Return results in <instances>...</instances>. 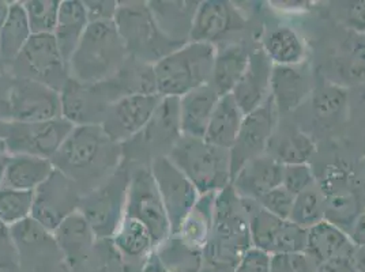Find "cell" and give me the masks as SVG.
Here are the masks:
<instances>
[{
    "instance_id": "cell-1",
    "label": "cell",
    "mask_w": 365,
    "mask_h": 272,
    "mask_svg": "<svg viewBox=\"0 0 365 272\" xmlns=\"http://www.w3.org/2000/svg\"><path fill=\"white\" fill-rule=\"evenodd\" d=\"M51 161L86 194L122 167L123 145L113 142L101 125L74 127Z\"/></svg>"
},
{
    "instance_id": "cell-2",
    "label": "cell",
    "mask_w": 365,
    "mask_h": 272,
    "mask_svg": "<svg viewBox=\"0 0 365 272\" xmlns=\"http://www.w3.org/2000/svg\"><path fill=\"white\" fill-rule=\"evenodd\" d=\"M248 216L242 197L228 185L215 197L212 234L202 251L200 272H233L251 248Z\"/></svg>"
},
{
    "instance_id": "cell-3",
    "label": "cell",
    "mask_w": 365,
    "mask_h": 272,
    "mask_svg": "<svg viewBox=\"0 0 365 272\" xmlns=\"http://www.w3.org/2000/svg\"><path fill=\"white\" fill-rule=\"evenodd\" d=\"M127 59L115 22H91L68 61V73L78 82L98 83L116 75Z\"/></svg>"
},
{
    "instance_id": "cell-4",
    "label": "cell",
    "mask_w": 365,
    "mask_h": 272,
    "mask_svg": "<svg viewBox=\"0 0 365 272\" xmlns=\"http://www.w3.org/2000/svg\"><path fill=\"white\" fill-rule=\"evenodd\" d=\"M215 46L205 43H187L155 63L157 93L161 97L180 98L210 82Z\"/></svg>"
},
{
    "instance_id": "cell-5",
    "label": "cell",
    "mask_w": 365,
    "mask_h": 272,
    "mask_svg": "<svg viewBox=\"0 0 365 272\" xmlns=\"http://www.w3.org/2000/svg\"><path fill=\"white\" fill-rule=\"evenodd\" d=\"M168 158L195 185L200 195L218 194L230 185V154L205 139L182 136Z\"/></svg>"
},
{
    "instance_id": "cell-6",
    "label": "cell",
    "mask_w": 365,
    "mask_h": 272,
    "mask_svg": "<svg viewBox=\"0 0 365 272\" xmlns=\"http://www.w3.org/2000/svg\"><path fill=\"white\" fill-rule=\"evenodd\" d=\"M115 25L120 34L128 58L154 66L180 48L170 41L157 26L148 1H119Z\"/></svg>"
},
{
    "instance_id": "cell-7",
    "label": "cell",
    "mask_w": 365,
    "mask_h": 272,
    "mask_svg": "<svg viewBox=\"0 0 365 272\" xmlns=\"http://www.w3.org/2000/svg\"><path fill=\"white\" fill-rule=\"evenodd\" d=\"M130 169L122 165L109 179L83 194L79 211L91 224L97 240H112L125 215Z\"/></svg>"
},
{
    "instance_id": "cell-8",
    "label": "cell",
    "mask_w": 365,
    "mask_h": 272,
    "mask_svg": "<svg viewBox=\"0 0 365 272\" xmlns=\"http://www.w3.org/2000/svg\"><path fill=\"white\" fill-rule=\"evenodd\" d=\"M326 204V221L351 234L365 203V180L350 167H327L318 179Z\"/></svg>"
},
{
    "instance_id": "cell-9",
    "label": "cell",
    "mask_w": 365,
    "mask_h": 272,
    "mask_svg": "<svg viewBox=\"0 0 365 272\" xmlns=\"http://www.w3.org/2000/svg\"><path fill=\"white\" fill-rule=\"evenodd\" d=\"M9 74L44 83L58 91L63 90L70 80L68 64L64 61L53 34H33L9 66Z\"/></svg>"
},
{
    "instance_id": "cell-10",
    "label": "cell",
    "mask_w": 365,
    "mask_h": 272,
    "mask_svg": "<svg viewBox=\"0 0 365 272\" xmlns=\"http://www.w3.org/2000/svg\"><path fill=\"white\" fill-rule=\"evenodd\" d=\"M180 137L179 98L163 97L146 127L123 145L124 159L130 157L142 165V158H146V165H149L154 158L168 155Z\"/></svg>"
},
{
    "instance_id": "cell-11",
    "label": "cell",
    "mask_w": 365,
    "mask_h": 272,
    "mask_svg": "<svg viewBox=\"0 0 365 272\" xmlns=\"http://www.w3.org/2000/svg\"><path fill=\"white\" fill-rule=\"evenodd\" d=\"M61 97V116L81 127L101 125L108 109L124 95L112 78L98 83H82L70 78Z\"/></svg>"
},
{
    "instance_id": "cell-12",
    "label": "cell",
    "mask_w": 365,
    "mask_h": 272,
    "mask_svg": "<svg viewBox=\"0 0 365 272\" xmlns=\"http://www.w3.org/2000/svg\"><path fill=\"white\" fill-rule=\"evenodd\" d=\"M125 216L135 218L149 229L154 246L165 241L172 234L167 211L149 165L138 164L134 169H130Z\"/></svg>"
},
{
    "instance_id": "cell-13",
    "label": "cell",
    "mask_w": 365,
    "mask_h": 272,
    "mask_svg": "<svg viewBox=\"0 0 365 272\" xmlns=\"http://www.w3.org/2000/svg\"><path fill=\"white\" fill-rule=\"evenodd\" d=\"M82 195L76 182L55 169L33 192L31 218L53 233L66 218L79 210Z\"/></svg>"
},
{
    "instance_id": "cell-14",
    "label": "cell",
    "mask_w": 365,
    "mask_h": 272,
    "mask_svg": "<svg viewBox=\"0 0 365 272\" xmlns=\"http://www.w3.org/2000/svg\"><path fill=\"white\" fill-rule=\"evenodd\" d=\"M73 130L74 125L64 117L40 122L10 121L4 143L11 155L24 154L52 159Z\"/></svg>"
},
{
    "instance_id": "cell-15",
    "label": "cell",
    "mask_w": 365,
    "mask_h": 272,
    "mask_svg": "<svg viewBox=\"0 0 365 272\" xmlns=\"http://www.w3.org/2000/svg\"><path fill=\"white\" fill-rule=\"evenodd\" d=\"M153 179L167 211L172 234H176L184 218L198 202L200 194L182 170L167 155L157 157L149 164Z\"/></svg>"
},
{
    "instance_id": "cell-16",
    "label": "cell",
    "mask_w": 365,
    "mask_h": 272,
    "mask_svg": "<svg viewBox=\"0 0 365 272\" xmlns=\"http://www.w3.org/2000/svg\"><path fill=\"white\" fill-rule=\"evenodd\" d=\"M278 120L279 116L272 97L245 115L237 137L229 150L232 179L248 161L266 154Z\"/></svg>"
},
{
    "instance_id": "cell-17",
    "label": "cell",
    "mask_w": 365,
    "mask_h": 272,
    "mask_svg": "<svg viewBox=\"0 0 365 272\" xmlns=\"http://www.w3.org/2000/svg\"><path fill=\"white\" fill-rule=\"evenodd\" d=\"M61 116V91L44 83L14 78L10 95V121L40 122Z\"/></svg>"
},
{
    "instance_id": "cell-18",
    "label": "cell",
    "mask_w": 365,
    "mask_h": 272,
    "mask_svg": "<svg viewBox=\"0 0 365 272\" xmlns=\"http://www.w3.org/2000/svg\"><path fill=\"white\" fill-rule=\"evenodd\" d=\"M160 94H130L108 109L101 127L113 142L124 145L134 139L152 119L161 101Z\"/></svg>"
},
{
    "instance_id": "cell-19",
    "label": "cell",
    "mask_w": 365,
    "mask_h": 272,
    "mask_svg": "<svg viewBox=\"0 0 365 272\" xmlns=\"http://www.w3.org/2000/svg\"><path fill=\"white\" fill-rule=\"evenodd\" d=\"M247 19L225 0H205L199 3L190 41L214 46L225 43L229 34L245 29Z\"/></svg>"
},
{
    "instance_id": "cell-20",
    "label": "cell",
    "mask_w": 365,
    "mask_h": 272,
    "mask_svg": "<svg viewBox=\"0 0 365 272\" xmlns=\"http://www.w3.org/2000/svg\"><path fill=\"white\" fill-rule=\"evenodd\" d=\"M314 90V74L305 61L296 66H274L270 97L279 119L299 109L311 98Z\"/></svg>"
},
{
    "instance_id": "cell-21",
    "label": "cell",
    "mask_w": 365,
    "mask_h": 272,
    "mask_svg": "<svg viewBox=\"0 0 365 272\" xmlns=\"http://www.w3.org/2000/svg\"><path fill=\"white\" fill-rule=\"evenodd\" d=\"M273 67L262 48L251 51L243 76L230 93L245 115L255 110L270 97Z\"/></svg>"
},
{
    "instance_id": "cell-22",
    "label": "cell",
    "mask_w": 365,
    "mask_h": 272,
    "mask_svg": "<svg viewBox=\"0 0 365 272\" xmlns=\"http://www.w3.org/2000/svg\"><path fill=\"white\" fill-rule=\"evenodd\" d=\"M317 152L315 140L297 124L281 117L269 142L266 154L281 165L309 164Z\"/></svg>"
},
{
    "instance_id": "cell-23",
    "label": "cell",
    "mask_w": 365,
    "mask_h": 272,
    "mask_svg": "<svg viewBox=\"0 0 365 272\" xmlns=\"http://www.w3.org/2000/svg\"><path fill=\"white\" fill-rule=\"evenodd\" d=\"M282 170L284 165L263 154L243 165L233 176L230 185L239 197L258 200L282 184Z\"/></svg>"
},
{
    "instance_id": "cell-24",
    "label": "cell",
    "mask_w": 365,
    "mask_h": 272,
    "mask_svg": "<svg viewBox=\"0 0 365 272\" xmlns=\"http://www.w3.org/2000/svg\"><path fill=\"white\" fill-rule=\"evenodd\" d=\"M199 3L194 0H150L148 6L160 31L170 41L184 46L190 43Z\"/></svg>"
},
{
    "instance_id": "cell-25",
    "label": "cell",
    "mask_w": 365,
    "mask_h": 272,
    "mask_svg": "<svg viewBox=\"0 0 365 272\" xmlns=\"http://www.w3.org/2000/svg\"><path fill=\"white\" fill-rule=\"evenodd\" d=\"M304 253L319 266L336 257H357L359 248L346 231L324 219L307 230Z\"/></svg>"
},
{
    "instance_id": "cell-26",
    "label": "cell",
    "mask_w": 365,
    "mask_h": 272,
    "mask_svg": "<svg viewBox=\"0 0 365 272\" xmlns=\"http://www.w3.org/2000/svg\"><path fill=\"white\" fill-rule=\"evenodd\" d=\"M220 95L207 83L179 98L180 132L184 137L205 139Z\"/></svg>"
},
{
    "instance_id": "cell-27",
    "label": "cell",
    "mask_w": 365,
    "mask_h": 272,
    "mask_svg": "<svg viewBox=\"0 0 365 272\" xmlns=\"http://www.w3.org/2000/svg\"><path fill=\"white\" fill-rule=\"evenodd\" d=\"M213 73L209 85L222 97L230 94L248 66L252 49L240 43H224L215 46Z\"/></svg>"
},
{
    "instance_id": "cell-28",
    "label": "cell",
    "mask_w": 365,
    "mask_h": 272,
    "mask_svg": "<svg viewBox=\"0 0 365 272\" xmlns=\"http://www.w3.org/2000/svg\"><path fill=\"white\" fill-rule=\"evenodd\" d=\"M52 236L63 256L73 267L89 256L94 242L97 241L91 224L79 210L66 218Z\"/></svg>"
},
{
    "instance_id": "cell-29",
    "label": "cell",
    "mask_w": 365,
    "mask_h": 272,
    "mask_svg": "<svg viewBox=\"0 0 365 272\" xmlns=\"http://www.w3.org/2000/svg\"><path fill=\"white\" fill-rule=\"evenodd\" d=\"M314 120L323 128H334L348 119L349 91L339 83L327 82L315 88L311 95Z\"/></svg>"
},
{
    "instance_id": "cell-30",
    "label": "cell",
    "mask_w": 365,
    "mask_h": 272,
    "mask_svg": "<svg viewBox=\"0 0 365 272\" xmlns=\"http://www.w3.org/2000/svg\"><path fill=\"white\" fill-rule=\"evenodd\" d=\"M89 26V18L83 1L61 0L58 23L53 31L56 44L66 63L71 59Z\"/></svg>"
},
{
    "instance_id": "cell-31",
    "label": "cell",
    "mask_w": 365,
    "mask_h": 272,
    "mask_svg": "<svg viewBox=\"0 0 365 272\" xmlns=\"http://www.w3.org/2000/svg\"><path fill=\"white\" fill-rule=\"evenodd\" d=\"M242 202L248 216L251 245L270 255H275L281 234L289 219L275 216L264 210L257 200L242 197Z\"/></svg>"
},
{
    "instance_id": "cell-32",
    "label": "cell",
    "mask_w": 365,
    "mask_h": 272,
    "mask_svg": "<svg viewBox=\"0 0 365 272\" xmlns=\"http://www.w3.org/2000/svg\"><path fill=\"white\" fill-rule=\"evenodd\" d=\"M244 117L245 113L237 105L232 94L220 97L209 121L205 140L214 146L230 150L240 131Z\"/></svg>"
},
{
    "instance_id": "cell-33",
    "label": "cell",
    "mask_w": 365,
    "mask_h": 272,
    "mask_svg": "<svg viewBox=\"0 0 365 272\" xmlns=\"http://www.w3.org/2000/svg\"><path fill=\"white\" fill-rule=\"evenodd\" d=\"M53 170L55 167L51 159L24 154H10L3 187L34 192Z\"/></svg>"
},
{
    "instance_id": "cell-34",
    "label": "cell",
    "mask_w": 365,
    "mask_h": 272,
    "mask_svg": "<svg viewBox=\"0 0 365 272\" xmlns=\"http://www.w3.org/2000/svg\"><path fill=\"white\" fill-rule=\"evenodd\" d=\"M273 66H296L305 61L304 43L289 26H275L263 37L262 46Z\"/></svg>"
},
{
    "instance_id": "cell-35",
    "label": "cell",
    "mask_w": 365,
    "mask_h": 272,
    "mask_svg": "<svg viewBox=\"0 0 365 272\" xmlns=\"http://www.w3.org/2000/svg\"><path fill=\"white\" fill-rule=\"evenodd\" d=\"M112 242L118 252L130 261L142 263L154 252V241L149 229L135 218L125 216L112 237Z\"/></svg>"
},
{
    "instance_id": "cell-36",
    "label": "cell",
    "mask_w": 365,
    "mask_h": 272,
    "mask_svg": "<svg viewBox=\"0 0 365 272\" xmlns=\"http://www.w3.org/2000/svg\"><path fill=\"white\" fill-rule=\"evenodd\" d=\"M31 36L24 1H13L10 14L0 28V59L7 67L21 53Z\"/></svg>"
},
{
    "instance_id": "cell-37",
    "label": "cell",
    "mask_w": 365,
    "mask_h": 272,
    "mask_svg": "<svg viewBox=\"0 0 365 272\" xmlns=\"http://www.w3.org/2000/svg\"><path fill=\"white\" fill-rule=\"evenodd\" d=\"M217 194L200 195L195 206L182 221V226L176 233L182 241L203 251L212 234L214 222V204Z\"/></svg>"
},
{
    "instance_id": "cell-38",
    "label": "cell",
    "mask_w": 365,
    "mask_h": 272,
    "mask_svg": "<svg viewBox=\"0 0 365 272\" xmlns=\"http://www.w3.org/2000/svg\"><path fill=\"white\" fill-rule=\"evenodd\" d=\"M154 253L167 272H200L202 251L182 241L178 234H170L154 248Z\"/></svg>"
},
{
    "instance_id": "cell-39",
    "label": "cell",
    "mask_w": 365,
    "mask_h": 272,
    "mask_svg": "<svg viewBox=\"0 0 365 272\" xmlns=\"http://www.w3.org/2000/svg\"><path fill=\"white\" fill-rule=\"evenodd\" d=\"M123 95L158 94L154 67L128 58L119 73L112 78Z\"/></svg>"
},
{
    "instance_id": "cell-40",
    "label": "cell",
    "mask_w": 365,
    "mask_h": 272,
    "mask_svg": "<svg viewBox=\"0 0 365 272\" xmlns=\"http://www.w3.org/2000/svg\"><path fill=\"white\" fill-rule=\"evenodd\" d=\"M326 219V204L319 182L294 197L289 221L305 230L318 225Z\"/></svg>"
},
{
    "instance_id": "cell-41",
    "label": "cell",
    "mask_w": 365,
    "mask_h": 272,
    "mask_svg": "<svg viewBox=\"0 0 365 272\" xmlns=\"http://www.w3.org/2000/svg\"><path fill=\"white\" fill-rule=\"evenodd\" d=\"M335 70L344 80V88L365 83V41H353L335 61Z\"/></svg>"
},
{
    "instance_id": "cell-42",
    "label": "cell",
    "mask_w": 365,
    "mask_h": 272,
    "mask_svg": "<svg viewBox=\"0 0 365 272\" xmlns=\"http://www.w3.org/2000/svg\"><path fill=\"white\" fill-rule=\"evenodd\" d=\"M31 207L33 192L7 187L0 188V221L7 226H16V224L31 218Z\"/></svg>"
},
{
    "instance_id": "cell-43",
    "label": "cell",
    "mask_w": 365,
    "mask_h": 272,
    "mask_svg": "<svg viewBox=\"0 0 365 272\" xmlns=\"http://www.w3.org/2000/svg\"><path fill=\"white\" fill-rule=\"evenodd\" d=\"M61 0H26L24 7L33 34H53Z\"/></svg>"
},
{
    "instance_id": "cell-44",
    "label": "cell",
    "mask_w": 365,
    "mask_h": 272,
    "mask_svg": "<svg viewBox=\"0 0 365 272\" xmlns=\"http://www.w3.org/2000/svg\"><path fill=\"white\" fill-rule=\"evenodd\" d=\"M318 182L315 172L309 164L287 165L282 170V187L288 189L292 195H299L300 192L309 188Z\"/></svg>"
},
{
    "instance_id": "cell-45",
    "label": "cell",
    "mask_w": 365,
    "mask_h": 272,
    "mask_svg": "<svg viewBox=\"0 0 365 272\" xmlns=\"http://www.w3.org/2000/svg\"><path fill=\"white\" fill-rule=\"evenodd\" d=\"M257 202L264 210L272 212L275 216L281 219H289L294 203V195H292L288 189L279 185L262 195Z\"/></svg>"
},
{
    "instance_id": "cell-46",
    "label": "cell",
    "mask_w": 365,
    "mask_h": 272,
    "mask_svg": "<svg viewBox=\"0 0 365 272\" xmlns=\"http://www.w3.org/2000/svg\"><path fill=\"white\" fill-rule=\"evenodd\" d=\"M317 264L302 253H278L272 255V270L270 272H315Z\"/></svg>"
},
{
    "instance_id": "cell-47",
    "label": "cell",
    "mask_w": 365,
    "mask_h": 272,
    "mask_svg": "<svg viewBox=\"0 0 365 272\" xmlns=\"http://www.w3.org/2000/svg\"><path fill=\"white\" fill-rule=\"evenodd\" d=\"M21 252L16 246L11 227L0 221V270H14L19 267Z\"/></svg>"
},
{
    "instance_id": "cell-48",
    "label": "cell",
    "mask_w": 365,
    "mask_h": 272,
    "mask_svg": "<svg viewBox=\"0 0 365 272\" xmlns=\"http://www.w3.org/2000/svg\"><path fill=\"white\" fill-rule=\"evenodd\" d=\"M272 255L251 246L239 260L233 272H270Z\"/></svg>"
},
{
    "instance_id": "cell-49",
    "label": "cell",
    "mask_w": 365,
    "mask_h": 272,
    "mask_svg": "<svg viewBox=\"0 0 365 272\" xmlns=\"http://www.w3.org/2000/svg\"><path fill=\"white\" fill-rule=\"evenodd\" d=\"M83 6L88 13L89 23L91 22H107V21H115L119 1H116V0H85Z\"/></svg>"
},
{
    "instance_id": "cell-50",
    "label": "cell",
    "mask_w": 365,
    "mask_h": 272,
    "mask_svg": "<svg viewBox=\"0 0 365 272\" xmlns=\"http://www.w3.org/2000/svg\"><path fill=\"white\" fill-rule=\"evenodd\" d=\"M342 19L351 31L365 34V0L346 3Z\"/></svg>"
},
{
    "instance_id": "cell-51",
    "label": "cell",
    "mask_w": 365,
    "mask_h": 272,
    "mask_svg": "<svg viewBox=\"0 0 365 272\" xmlns=\"http://www.w3.org/2000/svg\"><path fill=\"white\" fill-rule=\"evenodd\" d=\"M315 272H360L359 257H336L319 264Z\"/></svg>"
},
{
    "instance_id": "cell-52",
    "label": "cell",
    "mask_w": 365,
    "mask_h": 272,
    "mask_svg": "<svg viewBox=\"0 0 365 272\" xmlns=\"http://www.w3.org/2000/svg\"><path fill=\"white\" fill-rule=\"evenodd\" d=\"M14 76L0 71V120L10 121V95Z\"/></svg>"
},
{
    "instance_id": "cell-53",
    "label": "cell",
    "mask_w": 365,
    "mask_h": 272,
    "mask_svg": "<svg viewBox=\"0 0 365 272\" xmlns=\"http://www.w3.org/2000/svg\"><path fill=\"white\" fill-rule=\"evenodd\" d=\"M351 240L356 244V246L360 248H365V203L363 207V211L360 214L356 225L353 227V231L350 234Z\"/></svg>"
},
{
    "instance_id": "cell-54",
    "label": "cell",
    "mask_w": 365,
    "mask_h": 272,
    "mask_svg": "<svg viewBox=\"0 0 365 272\" xmlns=\"http://www.w3.org/2000/svg\"><path fill=\"white\" fill-rule=\"evenodd\" d=\"M140 272H167L165 268L163 267V264L160 263L157 255L153 252L150 256L146 258V261L143 263L142 266V270Z\"/></svg>"
},
{
    "instance_id": "cell-55",
    "label": "cell",
    "mask_w": 365,
    "mask_h": 272,
    "mask_svg": "<svg viewBox=\"0 0 365 272\" xmlns=\"http://www.w3.org/2000/svg\"><path fill=\"white\" fill-rule=\"evenodd\" d=\"M9 161H10V154H9V152H3V154H0V188L3 187V182H4V177H6V170H7Z\"/></svg>"
},
{
    "instance_id": "cell-56",
    "label": "cell",
    "mask_w": 365,
    "mask_h": 272,
    "mask_svg": "<svg viewBox=\"0 0 365 272\" xmlns=\"http://www.w3.org/2000/svg\"><path fill=\"white\" fill-rule=\"evenodd\" d=\"M11 4H13V1L0 0V28L3 26V23L6 22L7 16H9V14H10V10H11Z\"/></svg>"
},
{
    "instance_id": "cell-57",
    "label": "cell",
    "mask_w": 365,
    "mask_h": 272,
    "mask_svg": "<svg viewBox=\"0 0 365 272\" xmlns=\"http://www.w3.org/2000/svg\"><path fill=\"white\" fill-rule=\"evenodd\" d=\"M9 124L10 121L0 120V139H6L7 131H9Z\"/></svg>"
},
{
    "instance_id": "cell-58",
    "label": "cell",
    "mask_w": 365,
    "mask_h": 272,
    "mask_svg": "<svg viewBox=\"0 0 365 272\" xmlns=\"http://www.w3.org/2000/svg\"><path fill=\"white\" fill-rule=\"evenodd\" d=\"M3 152H7V149H6V143H4V140H3V139H0V154H3Z\"/></svg>"
},
{
    "instance_id": "cell-59",
    "label": "cell",
    "mask_w": 365,
    "mask_h": 272,
    "mask_svg": "<svg viewBox=\"0 0 365 272\" xmlns=\"http://www.w3.org/2000/svg\"><path fill=\"white\" fill-rule=\"evenodd\" d=\"M361 172H363L361 176H363V179L365 180V158L363 159V169H361Z\"/></svg>"
},
{
    "instance_id": "cell-60",
    "label": "cell",
    "mask_w": 365,
    "mask_h": 272,
    "mask_svg": "<svg viewBox=\"0 0 365 272\" xmlns=\"http://www.w3.org/2000/svg\"><path fill=\"white\" fill-rule=\"evenodd\" d=\"M363 88H364V97H365V83L363 85Z\"/></svg>"
}]
</instances>
